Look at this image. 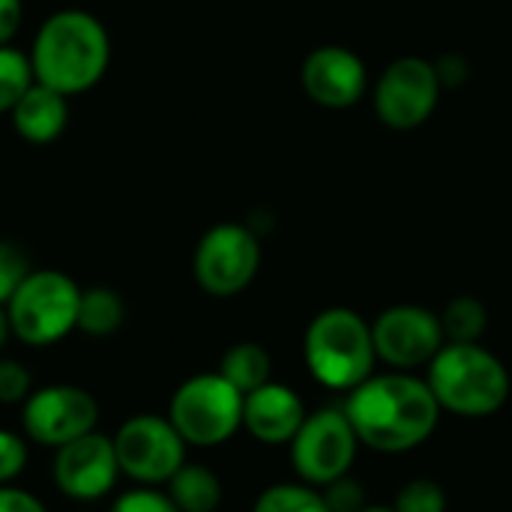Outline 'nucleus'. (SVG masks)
<instances>
[{
  "label": "nucleus",
  "instance_id": "obj_14",
  "mask_svg": "<svg viewBox=\"0 0 512 512\" xmlns=\"http://www.w3.org/2000/svg\"><path fill=\"white\" fill-rule=\"evenodd\" d=\"M303 90L312 102L324 108H351L366 93V66L345 45H321L315 48L300 69Z\"/></svg>",
  "mask_w": 512,
  "mask_h": 512
},
{
  "label": "nucleus",
  "instance_id": "obj_9",
  "mask_svg": "<svg viewBox=\"0 0 512 512\" xmlns=\"http://www.w3.org/2000/svg\"><path fill=\"white\" fill-rule=\"evenodd\" d=\"M357 432L345 411H315L291 438V465L309 486H327L345 477L357 459Z\"/></svg>",
  "mask_w": 512,
  "mask_h": 512
},
{
  "label": "nucleus",
  "instance_id": "obj_4",
  "mask_svg": "<svg viewBox=\"0 0 512 512\" xmlns=\"http://www.w3.org/2000/svg\"><path fill=\"white\" fill-rule=\"evenodd\" d=\"M303 357L312 378L330 390H354L375 372L372 327L345 306L324 309L303 336Z\"/></svg>",
  "mask_w": 512,
  "mask_h": 512
},
{
  "label": "nucleus",
  "instance_id": "obj_3",
  "mask_svg": "<svg viewBox=\"0 0 512 512\" xmlns=\"http://www.w3.org/2000/svg\"><path fill=\"white\" fill-rule=\"evenodd\" d=\"M441 411L489 417L510 396L507 366L477 342H447L429 363L426 378Z\"/></svg>",
  "mask_w": 512,
  "mask_h": 512
},
{
  "label": "nucleus",
  "instance_id": "obj_13",
  "mask_svg": "<svg viewBox=\"0 0 512 512\" xmlns=\"http://www.w3.org/2000/svg\"><path fill=\"white\" fill-rule=\"evenodd\" d=\"M120 477L114 441L90 432L63 447L54 456V486L72 501H99L105 498Z\"/></svg>",
  "mask_w": 512,
  "mask_h": 512
},
{
  "label": "nucleus",
  "instance_id": "obj_11",
  "mask_svg": "<svg viewBox=\"0 0 512 512\" xmlns=\"http://www.w3.org/2000/svg\"><path fill=\"white\" fill-rule=\"evenodd\" d=\"M99 405L96 399L72 384H51L33 390L21 402V426L24 435L42 447H63L81 435L96 432Z\"/></svg>",
  "mask_w": 512,
  "mask_h": 512
},
{
  "label": "nucleus",
  "instance_id": "obj_22",
  "mask_svg": "<svg viewBox=\"0 0 512 512\" xmlns=\"http://www.w3.org/2000/svg\"><path fill=\"white\" fill-rule=\"evenodd\" d=\"M33 81L30 57L12 45H0V114L12 111Z\"/></svg>",
  "mask_w": 512,
  "mask_h": 512
},
{
  "label": "nucleus",
  "instance_id": "obj_18",
  "mask_svg": "<svg viewBox=\"0 0 512 512\" xmlns=\"http://www.w3.org/2000/svg\"><path fill=\"white\" fill-rule=\"evenodd\" d=\"M270 369H273V363H270V354L264 351V345L237 342L234 348L225 351L219 375L246 396V393H252V390H258L261 384L270 381Z\"/></svg>",
  "mask_w": 512,
  "mask_h": 512
},
{
  "label": "nucleus",
  "instance_id": "obj_23",
  "mask_svg": "<svg viewBox=\"0 0 512 512\" xmlns=\"http://www.w3.org/2000/svg\"><path fill=\"white\" fill-rule=\"evenodd\" d=\"M396 512H447V492L435 480H411L396 495Z\"/></svg>",
  "mask_w": 512,
  "mask_h": 512
},
{
  "label": "nucleus",
  "instance_id": "obj_6",
  "mask_svg": "<svg viewBox=\"0 0 512 512\" xmlns=\"http://www.w3.org/2000/svg\"><path fill=\"white\" fill-rule=\"evenodd\" d=\"M168 420L186 447H219L243 426V393L219 372L195 375L171 396Z\"/></svg>",
  "mask_w": 512,
  "mask_h": 512
},
{
  "label": "nucleus",
  "instance_id": "obj_32",
  "mask_svg": "<svg viewBox=\"0 0 512 512\" xmlns=\"http://www.w3.org/2000/svg\"><path fill=\"white\" fill-rule=\"evenodd\" d=\"M363 512H396L393 507H366Z\"/></svg>",
  "mask_w": 512,
  "mask_h": 512
},
{
  "label": "nucleus",
  "instance_id": "obj_15",
  "mask_svg": "<svg viewBox=\"0 0 512 512\" xmlns=\"http://www.w3.org/2000/svg\"><path fill=\"white\" fill-rule=\"evenodd\" d=\"M306 420L300 396L285 384H261L243 396V426L261 444H291Z\"/></svg>",
  "mask_w": 512,
  "mask_h": 512
},
{
  "label": "nucleus",
  "instance_id": "obj_16",
  "mask_svg": "<svg viewBox=\"0 0 512 512\" xmlns=\"http://www.w3.org/2000/svg\"><path fill=\"white\" fill-rule=\"evenodd\" d=\"M12 129L30 144H51L69 123V96L33 81L9 111Z\"/></svg>",
  "mask_w": 512,
  "mask_h": 512
},
{
  "label": "nucleus",
  "instance_id": "obj_12",
  "mask_svg": "<svg viewBox=\"0 0 512 512\" xmlns=\"http://www.w3.org/2000/svg\"><path fill=\"white\" fill-rule=\"evenodd\" d=\"M372 342L378 360L396 369H417L432 363L444 345L441 318L423 306H393L372 324Z\"/></svg>",
  "mask_w": 512,
  "mask_h": 512
},
{
  "label": "nucleus",
  "instance_id": "obj_19",
  "mask_svg": "<svg viewBox=\"0 0 512 512\" xmlns=\"http://www.w3.org/2000/svg\"><path fill=\"white\" fill-rule=\"evenodd\" d=\"M123 318H126V306L117 291H111L105 285L81 291L75 330H81L87 336H111L123 327Z\"/></svg>",
  "mask_w": 512,
  "mask_h": 512
},
{
  "label": "nucleus",
  "instance_id": "obj_21",
  "mask_svg": "<svg viewBox=\"0 0 512 512\" xmlns=\"http://www.w3.org/2000/svg\"><path fill=\"white\" fill-rule=\"evenodd\" d=\"M252 512H330L324 495L309 483H279L258 495Z\"/></svg>",
  "mask_w": 512,
  "mask_h": 512
},
{
  "label": "nucleus",
  "instance_id": "obj_17",
  "mask_svg": "<svg viewBox=\"0 0 512 512\" xmlns=\"http://www.w3.org/2000/svg\"><path fill=\"white\" fill-rule=\"evenodd\" d=\"M168 498L180 512H213L222 504V483L204 465H183L168 480Z\"/></svg>",
  "mask_w": 512,
  "mask_h": 512
},
{
  "label": "nucleus",
  "instance_id": "obj_26",
  "mask_svg": "<svg viewBox=\"0 0 512 512\" xmlns=\"http://www.w3.org/2000/svg\"><path fill=\"white\" fill-rule=\"evenodd\" d=\"M324 504L330 512H363L366 510V495H363V486L357 480H351L348 474L327 483L324 486Z\"/></svg>",
  "mask_w": 512,
  "mask_h": 512
},
{
  "label": "nucleus",
  "instance_id": "obj_10",
  "mask_svg": "<svg viewBox=\"0 0 512 512\" xmlns=\"http://www.w3.org/2000/svg\"><path fill=\"white\" fill-rule=\"evenodd\" d=\"M441 96V75L423 57L393 60L375 84V111L384 126L408 132L423 126Z\"/></svg>",
  "mask_w": 512,
  "mask_h": 512
},
{
  "label": "nucleus",
  "instance_id": "obj_7",
  "mask_svg": "<svg viewBox=\"0 0 512 512\" xmlns=\"http://www.w3.org/2000/svg\"><path fill=\"white\" fill-rule=\"evenodd\" d=\"M261 267V243L240 222L213 225L195 246L192 273L210 297H237Z\"/></svg>",
  "mask_w": 512,
  "mask_h": 512
},
{
  "label": "nucleus",
  "instance_id": "obj_20",
  "mask_svg": "<svg viewBox=\"0 0 512 512\" xmlns=\"http://www.w3.org/2000/svg\"><path fill=\"white\" fill-rule=\"evenodd\" d=\"M441 318V330H444V339L450 342H477L483 333H486V306L477 300V297H456L447 303L444 315Z\"/></svg>",
  "mask_w": 512,
  "mask_h": 512
},
{
  "label": "nucleus",
  "instance_id": "obj_5",
  "mask_svg": "<svg viewBox=\"0 0 512 512\" xmlns=\"http://www.w3.org/2000/svg\"><path fill=\"white\" fill-rule=\"evenodd\" d=\"M81 288L60 270H30L6 303L12 336L24 345L45 348L78 327Z\"/></svg>",
  "mask_w": 512,
  "mask_h": 512
},
{
  "label": "nucleus",
  "instance_id": "obj_29",
  "mask_svg": "<svg viewBox=\"0 0 512 512\" xmlns=\"http://www.w3.org/2000/svg\"><path fill=\"white\" fill-rule=\"evenodd\" d=\"M0 512H48L42 501L24 489L15 486H0Z\"/></svg>",
  "mask_w": 512,
  "mask_h": 512
},
{
  "label": "nucleus",
  "instance_id": "obj_2",
  "mask_svg": "<svg viewBox=\"0 0 512 512\" xmlns=\"http://www.w3.org/2000/svg\"><path fill=\"white\" fill-rule=\"evenodd\" d=\"M27 57L39 84L63 96H78L105 78L111 36L93 12L60 9L39 24Z\"/></svg>",
  "mask_w": 512,
  "mask_h": 512
},
{
  "label": "nucleus",
  "instance_id": "obj_28",
  "mask_svg": "<svg viewBox=\"0 0 512 512\" xmlns=\"http://www.w3.org/2000/svg\"><path fill=\"white\" fill-rule=\"evenodd\" d=\"M27 465V444L21 435L0 429V486L12 483Z\"/></svg>",
  "mask_w": 512,
  "mask_h": 512
},
{
  "label": "nucleus",
  "instance_id": "obj_30",
  "mask_svg": "<svg viewBox=\"0 0 512 512\" xmlns=\"http://www.w3.org/2000/svg\"><path fill=\"white\" fill-rule=\"evenodd\" d=\"M24 18V0H0V45H9Z\"/></svg>",
  "mask_w": 512,
  "mask_h": 512
},
{
  "label": "nucleus",
  "instance_id": "obj_31",
  "mask_svg": "<svg viewBox=\"0 0 512 512\" xmlns=\"http://www.w3.org/2000/svg\"><path fill=\"white\" fill-rule=\"evenodd\" d=\"M12 336V324H9V315H6V306H0V348L9 342Z\"/></svg>",
  "mask_w": 512,
  "mask_h": 512
},
{
  "label": "nucleus",
  "instance_id": "obj_24",
  "mask_svg": "<svg viewBox=\"0 0 512 512\" xmlns=\"http://www.w3.org/2000/svg\"><path fill=\"white\" fill-rule=\"evenodd\" d=\"M27 273H30L27 255L15 243L0 240V306L9 303V297L18 291V285L27 279Z\"/></svg>",
  "mask_w": 512,
  "mask_h": 512
},
{
  "label": "nucleus",
  "instance_id": "obj_25",
  "mask_svg": "<svg viewBox=\"0 0 512 512\" xmlns=\"http://www.w3.org/2000/svg\"><path fill=\"white\" fill-rule=\"evenodd\" d=\"M111 512H180L174 507V501L168 498V492H159L156 486H141V489H129L123 492L114 504Z\"/></svg>",
  "mask_w": 512,
  "mask_h": 512
},
{
  "label": "nucleus",
  "instance_id": "obj_1",
  "mask_svg": "<svg viewBox=\"0 0 512 512\" xmlns=\"http://www.w3.org/2000/svg\"><path fill=\"white\" fill-rule=\"evenodd\" d=\"M345 417L360 444L378 453H408L432 438L441 405L426 381L405 372H390L369 375L357 384L348 396Z\"/></svg>",
  "mask_w": 512,
  "mask_h": 512
},
{
  "label": "nucleus",
  "instance_id": "obj_27",
  "mask_svg": "<svg viewBox=\"0 0 512 512\" xmlns=\"http://www.w3.org/2000/svg\"><path fill=\"white\" fill-rule=\"evenodd\" d=\"M30 393V372L18 360L0 357V405H18Z\"/></svg>",
  "mask_w": 512,
  "mask_h": 512
},
{
  "label": "nucleus",
  "instance_id": "obj_8",
  "mask_svg": "<svg viewBox=\"0 0 512 512\" xmlns=\"http://www.w3.org/2000/svg\"><path fill=\"white\" fill-rule=\"evenodd\" d=\"M111 441L120 474L141 486H162L186 465V441L159 414L129 417Z\"/></svg>",
  "mask_w": 512,
  "mask_h": 512
}]
</instances>
